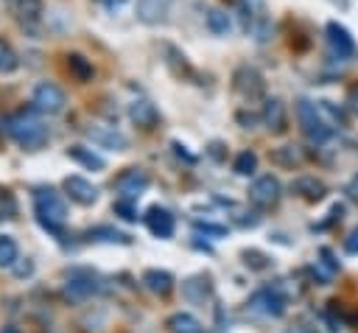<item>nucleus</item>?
I'll use <instances>...</instances> for the list:
<instances>
[{
	"mask_svg": "<svg viewBox=\"0 0 358 333\" xmlns=\"http://www.w3.org/2000/svg\"><path fill=\"white\" fill-rule=\"evenodd\" d=\"M34 215H36V221H39L48 232L62 235L64 221H67L64 199H62L53 187H36V190H34Z\"/></svg>",
	"mask_w": 358,
	"mask_h": 333,
	"instance_id": "nucleus-1",
	"label": "nucleus"
},
{
	"mask_svg": "<svg viewBox=\"0 0 358 333\" xmlns=\"http://www.w3.org/2000/svg\"><path fill=\"white\" fill-rule=\"evenodd\" d=\"M6 132L14 137L17 146L28 148V151H36L48 143V126H42V120H36L34 115L28 112H17L6 120Z\"/></svg>",
	"mask_w": 358,
	"mask_h": 333,
	"instance_id": "nucleus-2",
	"label": "nucleus"
},
{
	"mask_svg": "<svg viewBox=\"0 0 358 333\" xmlns=\"http://www.w3.org/2000/svg\"><path fill=\"white\" fill-rule=\"evenodd\" d=\"M296 118H299V126H302V134L313 143V146H322L330 134H333V126L324 120L322 109L313 104V101H299L296 104Z\"/></svg>",
	"mask_w": 358,
	"mask_h": 333,
	"instance_id": "nucleus-3",
	"label": "nucleus"
},
{
	"mask_svg": "<svg viewBox=\"0 0 358 333\" xmlns=\"http://www.w3.org/2000/svg\"><path fill=\"white\" fill-rule=\"evenodd\" d=\"M101 288V277L92 269H70L64 271V294L70 299H87Z\"/></svg>",
	"mask_w": 358,
	"mask_h": 333,
	"instance_id": "nucleus-4",
	"label": "nucleus"
},
{
	"mask_svg": "<svg viewBox=\"0 0 358 333\" xmlns=\"http://www.w3.org/2000/svg\"><path fill=\"white\" fill-rule=\"evenodd\" d=\"M64 104H67V98H64L62 87H56V84H50V81H42V84L34 87L31 106H34L36 112H42V115H59V112L64 109Z\"/></svg>",
	"mask_w": 358,
	"mask_h": 333,
	"instance_id": "nucleus-5",
	"label": "nucleus"
},
{
	"mask_svg": "<svg viewBox=\"0 0 358 333\" xmlns=\"http://www.w3.org/2000/svg\"><path fill=\"white\" fill-rule=\"evenodd\" d=\"M280 193H282L280 179H277V176H271V173L257 176V179L249 185V201H252L255 207H260V210L274 207V204L280 201Z\"/></svg>",
	"mask_w": 358,
	"mask_h": 333,
	"instance_id": "nucleus-6",
	"label": "nucleus"
},
{
	"mask_svg": "<svg viewBox=\"0 0 358 333\" xmlns=\"http://www.w3.org/2000/svg\"><path fill=\"white\" fill-rule=\"evenodd\" d=\"M249 311L260 313V316H282L285 313V297L280 294L277 285L260 288V291H255L249 297Z\"/></svg>",
	"mask_w": 358,
	"mask_h": 333,
	"instance_id": "nucleus-7",
	"label": "nucleus"
},
{
	"mask_svg": "<svg viewBox=\"0 0 358 333\" xmlns=\"http://www.w3.org/2000/svg\"><path fill=\"white\" fill-rule=\"evenodd\" d=\"M148 182H151V179H148V173H145L143 168H126V171L115 179V190L120 193V199H131V201H134V199L148 187Z\"/></svg>",
	"mask_w": 358,
	"mask_h": 333,
	"instance_id": "nucleus-8",
	"label": "nucleus"
},
{
	"mask_svg": "<svg viewBox=\"0 0 358 333\" xmlns=\"http://www.w3.org/2000/svg\"><path fill=\"white\" fill-rule=\"evenodd\" d=\"M324 36H327V45H330V50H333V56H338V59H350L352 53H355V42H352V36H350V31L341 25V22H327L324 25Z\"/></svg>",
	"mask_w": 358,
	"mask_h": 333,
	"instance_id": "nucleus-9",
	"label": "nucleus"
},
{
	"mask_svg": "<svg viewBox=\"0 0 358 333\" xmlns=\"http://www.w3.org/2000/svg\"><path fill=\"white\" fill-rule=\"evenodd\" d=\"M232 84L243 98H260L266 92V81L255 67H238L232 76Z\"/></svg>",
	"mask_w": 358,
	"mask_h": 333,
	"instance_id": "nucleus-10",
	"label": "nucleus"
},
{
	"mask_svg": "<svg viewBox=\"0 0 358 333\" xmlns=\"http://www.w3.org/2000/svg\"><path fill=\"white\" fill-rule=\"evenodd\" d=\"M87 137L95 143V146H101V148H115V151H123L126 146H129V140H126V134L123 132H117L115 126H87Z\"/></svg>",
	"mask_w": 358,
	"mask_h": 333,
	"instance_id": "nucleus-11",
	"label": "nucleus"
},
{
	"mask_svg": "<svg viewBox=\"0 0 358 333\" xmlns=\"http://www.w3.org/2000/svg\"><path fill=\"white\" fill-rule=\"evenodd\" d=\"M64 193L76 201V204H95L98 201V187L90 182V179H84V176H67L64 179Z\"/></svg>",
	"mask_w": 358,
	"mask_h": 333,
	"instance_id": "nucleus-12",
	"label": "nucleus"
},
{
	"mask_svg": "<svg viewBox=\"0 0 358 333\" xmlns=\"http://www.w3.org/2000/svg\"><path fill=\"white\" fill-rule=\"evenodd\" d=\"M143 218H145V227H148L151 235H157V238H171L173 235V215L165 207L154 204V207L145 210Z\"/></svg>",
	"mask_w": 358,
	"mask_h": 333,
	"instance_id": "nucleus-13",
	"label": "nucleus"
},
{
	"mask_svg": "<svg viewBox=\"0 0 358 333\" xmlns=\"http://www.w3.org/2000/svg\"><path fill=\"white\" fill-rule=\"evenodd\" d=\"M173 0H137V20L145 25H159L168 11H171Z\"/></svg>",
	"mask_w": 358,
	"mask_h": 333,
	"instance_id": "nucleus-14",
	"label": "nucleus"
},
{
	"mask_svg": "<svg viewBox=\"0 0 358 333\" xmlns=\"http://www.w3.org/2000/svg\"><path fill=\"white\" fill-rule=\"evenodd\" d=\"M291 190L296 196H302L305 201H322L324 193H327V185L322 179H316V176H296L291 182Z\"/></svg>",
	"mask_w": 358,
	"mask_h": 333,
	"instance_id": "nucleus-15",
	"label": "nucleus"
},
{
	"mask_svg": "<svg viewBox=\"0 0 358 333\" xmlns=\"http://www.w3.org/2000/svg\"><path fill=\"white\" fill-rule=\"evenodd\" d=\"M129 118H131L140 129H154L157 120H159V112H157V106H154L151 101L137 98V101H131V106H129Z\"/></svg>",
	"mask_w": 358,
	"mask_h": 333,
	"instance_id": "nucleus-16",
	"label": "nucleus"
},
{
	"mask_svg": "<svg viewBox=\"0 0 358 333\" xmlns=\"http://www.w3.org/2000/svg\"><path fill=\"white\" fill-rule=\"evenodd\" d=\"M263 123L274 132V134H282L285 132V104L280 98H268L263 104Z\"/></svg>",
	"mask_w": 358,
	"mask_h": 333,
	"instance_id": "nucleus-17",
	"label": "nucleus"
},
{
	"mask_svg": "<svg viewBox=\"0 0 358 333\" xmlns=\"http://www.w3.org/2000/svg\"><path fill=\"white\" fill-rule=\"evenodd\" d=\"M143 283H145L148 291H154L159 297H168L173 291V274L165 271V269H148V271H143Z\"/></svg>",
	"mask_w": 358,
	"mask_h": 333,
	"instance_id": "nucleus-18",
	"label": "nucleus"
},
{
	"mask_svg": "<svg viewBox=\"0 0 358 333\" xmlns=\"http://www.w3.org/2000/svg\"><path fill=\"white\" fill-rule=\"evenodd\" d=\"M14 11H17V17L25 28H36L42 14H45V6H42V0H17Z\"/></svg>",
	"mask_w": 358,
	"mask_h": 333,
	"instance_id": "nucleus-19",
	"label": "nucleus"
},
{
	"mask_svg": "<svg viewBox=\"0 0 358 333\" xmlns=\"http://www.w3.org/2000/svg\"><path fill=\"white\" fill-rule=\"evenodd\" d=\"M271 162L280 165V168H296V165L305 162V154L296 146H280V148L271 151Z\"/></svg>",
	"mask_w": 358,
	"mask_h": 333,
	"instance_id": "nucleus-20",
	"label": "nucleus"
},
{
	"mask_svg": "<svg viewBox=\"0 0 358 333\" xmlns=\"http://www.w3.org/2000/svg\"><path fill=\"white\" fill-rule=\"evenodd\" d=\"M210 277L207 274H196V277H190V280H185L182 283V291H185V297L190 299V302H204V297L210 294Z\"/></svg>",
	"mask_w": 358,
	"mask_h": 333,
	"instance_id": "nucleus-21",
	"label": "nucleus"
},
{
	"mask_svg": "<svg viewBox=\"0 0 358 333\" xmlns=\"http://www.w3.org/2000/svg\"><path fill=\"white\" fill-rule=\"evenodd\" d=\"M165 327H168L171 333H204L201 322H199L193 313H173V316H168Z\"/></svg>",
	"mask_w": 358,
	"mask_h": 333,
	"instance_id": "nucleus-22",
	"label": "nucleus"
},
{
	"mask_svg": "<svg viewBox=\"0 0 358 333\" xmlns=\"http://www.w3.org/2000/svg\"><path fill=\"white\" fill-rule=\"evenodd\" d=\"M67 157L76 160V162H81L90 171H101L103 168V157H98L92 148H84V146H70L67 148Z\"/></svg>",
	"mask_w": 358,
	"mask_h": 333,
	"instance_id": "nucleus-23",
	"label": "nucleus"
},
{
	"mask_svg": "<svg viewBox=\"0 0 358 333\" xmlns=\"http://www.w3.org/2000/svg\"><path fill=\"white\" fill-rule=\"evenodd\" d=\"M229 28H232V22H229V14H227V11H221V8H210V11H207V31H210V34L227 36Z\"/></svg>",
	"mask_w": 358,
	"mask_h": 333,
	"instance_id": "nucleus-24",
	"label": "nucleus"
},
{
	"mask_svg": "<svg viewBox=\"0 0 358 333\" xmlns=\"http://www.w3.org/2000/svg\"><path fill=\"white\" fill-rule=\"evenodd\" d=\"M87 238H92V241H106V243H131V238L126 235V232H120V229H112V227H92L90 232H87Z\"/></svg>",
	"mask_w": 358,
	"mask_h": 333,
	"instance_id": "nucleus-25",
	"label": "nucleus"
},
{
	"mask_svg": "<svg viewBox=\"0 0 358 333\" xmlns=\"http://www.w3.org/2000/svg\"><path fill=\"white\" fill-rule=\"evenodd\" d=\"M67 70H70L78 81H90V78H92V73H95V70H92V64H90L81 53H70V56H67Z\"/></svg>",
	"mask_w": 358,
	"mask_h": 333,
	"instance_id": "nucleus-26",
	"label": "nucleus"
},
{
	"mask_svg": "<svg viewBox=\"0 0 358 333\" xmlns=\"http://www.w3.org/2000/svg\"><path fill=\"white\" fill-rule=\"evenodd\" d=\"M255 168H257V154L255 151H241L232 162V171L238 176H249V173H255Z\"/></svg>",
	"mask_w": 358,
	"mask_h": 333,
	"instance_id": "nucleus-27",
	"label": "nucleus"
},
{
	"mask_svg": "<svg viewBox=\"0 0 358 333\" xmlns=\"http://www.w3.org/2000/svg\"><path fill=\"white\" fill-rule=\"evenodd\" d=\"M17 241L11 235H0V266H14L17 263Z\"/></svg>",
	"mask_w": 358,
	"mask_h": 333,
	"instance_id": "nucleus-28",
	"label": "nucleus"
},
{
	"mask_svg": "<svg viewBox=\"0 0 358 333\" xmlns=\"http://www.w3.org/2000/svg\"><path fill=\"white\" fill-rule=\"evenodd\" d=\"M17 67V53L6 39H0V73H11Z\"/></svg>",
	"mask_w": 358,
	"mask_h": 333,
	"instance_id": "nucleus-29",
	"label": "nucleus"
},
{
	"mask_svg": "<svg viewBox=\"0 0 358 333\" xmlns=\"http://www.w3.org/2000/svg\"><path fill=\"white\" fill-rule=\"evenodd\" d=\"M112 210H115V215H120L123 221H137V207H134L131 199H117V201L112 204Z\"/></svg>",
	"mask_w": 358,
	"mask_h": 333,
	"instance_id": "nucleus-30",
	"label": "nucleus"
},
{
	"mask_svg": "<svg viewBox=\"0 0 358 333\" xmlns=\"http://www.w3.org/2000/svg\"><path fill=\"white\" fill-rule=\"evenodd\" d=\"M243 263H246L249 269H257V271H260V269H268L271 260H268V255H263V252H257V249H246V252H243Z\"/></svg>",
	"mask_w": 358,
	"mask_h": 333,
	"instance_id": "nucleus-31",
	"label": "nucleus"
},
{
	"mask_svg": "<svg viewBox=\"0 0 358 333\" xmlns=\"http://www.w3.org/2000/svg\"><path fill=\"white\" fill-rule=\"evenodd\" d=\"M196 229H201V232H207V235H215V238L227 235V227H221V224H210V221H196Z\"/></svg>",
	"mask_w": 358,
	"mask_h": 333,
	"instance_id": "nucleus-32",
	"label": "nucleus"
},
{
	"mask_svg": "<svg viewBox=\"0 0 358 333\" xmlns=\"http://www.w3.org/2000/svg\"><path fill=\"white\" fill-rule=\"evenodd\" d=\"M344 252L347 255H358V227L344 238Z\"/></svg>",
	"mask_w": 358,
	"mask_h": 333,
	"instance_id": "nucleus-33",
	"label": "nucleus"
},
{
	"mask_svg": "<svg viewBox=\"0 0 358 333\" xmlns=\"http://www.w3.org/2000/svg\"><path fill=\"white\" fill-rule=\"evenodd\" d=\"M319 257H324V266L330 271H338V260H333V252L330 249H319Z\"/></svg>",
	"mask_w": 358,
	"mask_h": 333,
	"instance_id": "nucleus-34",
	"label": "nucleus"
},
{
	"mask_svg": "<svg viewBox=\"0 0 358 333\" xmlns=\"http://www.w3.org/2000/svg\"><path fill=\"white\" fill-rule=\"evenodd\" d=\"M344 193H347L352 201H358V173H355L350 182H347V190H344Z\"/></svg>",
	"mask_w": 358,
	"mask_h": 333,
	"instance_id": "nucleus-35",
	"label": "nucleus"
},
{
	"mask_svg": "<svg viewBox=\"0 0 358 333\" xmlns=\"http://www.w3.org/2000/svg\"><path fill=\"white\" fill-rule=\"evenodd\" d=\"M347 104H350V109L358 115V84L350 87V92H347Z\"/></svg>",
	"mask_w": 358,
	"mask_h": 333,
	"instance_id": "nucleus-36",
	"label": "nucleus"
},
{
	"mask_svg": "<svg viewBox=\"0 0 358 333\" xmlns=\"http://www.w3.org/2000/svg\"><path fill=\"white\" fill-rule=\"evenodd\" d=\"M171 146H173V151H176V157H185V160H187V162H193V154H187V151H185V146H182V143H171Z\"/></svg>",
	"mask_w": 358,
	"mask_h": 333,
	"instance_id": "nucleus-37",
	"label": "nucleus"
},
{
	"mask_svg": "<svg viewBox=\"0 0 358 333\" xmlns=\"http://www.w3.org/2000/svg\"><path fill=\"white\" fill-rule=\"evenodd\" d=\"M31 269H34L31 263H20V266L14 269V274H17V277H25V274H31Z\"/></svg>",
	"mask_w": 358,
	"mask_h": 333,
	"instance_id": "nucleus-38",
	"label": "nucleus"
},
{
	"mask_svg": "<svg viewBox=\"0 0 358 333\" xmlns=\"http://www.w3.org/2000/svg\"><path fill=\"white\" fill-rule=\"evenodd\" d=\"M288 333H310V330H308V327H291Z\"/></svg>",
	"mask_w": 358,
	"mask_h": 333,
	"instance_id": "nucleus-39",
	"label": "nucleus"
},
{
	"mask_svg": "<svg viewBox=\"0 0 358 333\" xmlns=\"http://www.w3.org/2000/svg\"><path fill=\"white\" fill-rule=\"evenodd\" d=\"M3 333H20V330H17V327H6Z\"/></svg>",
	"mask_w": 358,
	"mask_h": 333,
	"instance_id": "nucleus-40",
	"label": "nucleus"
}]
</instances>
